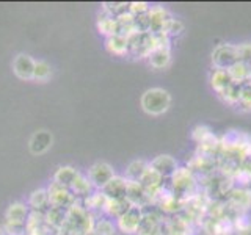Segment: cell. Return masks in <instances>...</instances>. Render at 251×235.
I'll return each instance as SVG.
<instances>
[{
  "mask_svg": "<svg viewBox=\"0 0 251 235\" xmlns=\"http://www.w3.org/2000/svg\"><path fill=\"white\" fill-rule=\"evenodd\" d=\"M168 185L171 188L173 194L182 202L190 199L192 196H195L200 191L198 179H196V176L187 166L177 168L175 171V174L168 179Z\"/></svg>",
  "mask_w": 251,
  "mask_h": 235,
  "instance_id": "obj_1",
  "label": "cell"
},
{
  "mask_svg": "<svg viewBox=\"0 0 251 235\" xmlns=\"http://www.w3.org/2000/svg\"><path fill=\"white\" fill-rule=\"evenodd\" d=\"M171 105V96L163 88L146 90L141 96V108L151 116H160L168 112Z\"/></svg>",
  "mask_w": 251,
  "mask_h": 235,
  "instance_id": "obj_2",
  "label": "cell"
},
{
  "mask_svg": "<svg viewBox=\"0 0 251 235\" xmlns=\"http://www.w3.org/2000/svg\"><path fill=\"white\" fill-rule=\"evenodd\" d=\"M127 44H129V53L133 55L135 58L140 60H148L155 49V36L151 31H135L127 36Z\"/></svg>",
  "mask_w": 251,
  "mask_h": 235,
  "instance_id": "obj_3",
  "label": "cell"
},
{
  "mask_svg": "<svg viewBox=\"0 0 251 235\" xmlns=\"http://www.w3.org/2000/svg\"><path fill=\"white\" fill-rule=\"evenodd\" d=\"M237 61V47L234 44H218L212 52V63L217 69H229Z\"/></svg>",
  "mask_w": 251,
  "mask_h": 235,
  "instance_id": "obj_4",
  "label": "cell"
},
{
  "mask_svg": "<svg viewBox=\"0 0 251 235\" xmlns=\"http://www.w3.org/2000/svg\"><path fill=\"white\" fill-rule=\"evenodd\" d=\"M47 193H49L50 207H58L66 210L77 201L68 187H63L57 182H50V185L47 187Z\"/></svg>",
  "mask_w": 251,
  "mask_h": 235,
  "instance_id": "obj_5",
  "label": "cell"
},
{
  "mask_svg": "<svg viewBox=\"0 0 251 235\" xmlns=\"http://www.w3.org/2000/svg\"><path fill=\"white\" fill-rule=\"evenodd\" d=\"M193 226L179 215H165L162 221V235H193Z\"/></svg>",
  "mask_w": 251,
  "mask_h": 235,
  "instance_id": "obj_6",
  "label": "cell"
},
{
  "mask_svg": "<svg viewBox=\"0 0 251 235\" xmlns=\"http://www.w3.org/2000/svg\"><path fill=\"white\" fill-rule=\"evenodd\" d=\"M115 176H116L115 169L105 162L94 163L88 169V179L91 180V184L94 185L96 190H102V188H104Z\"/></svg>",
  "mask_w": 251,
  "mask_h": 235,
  "instance_id": "obj_7",
  "label": "cell"
},
{
  "mask_svg": "<svg viewBox=\"0 0 251 235\" xmlns=\"http://www.w3.org/2000/svg\"><path fill=\"white\" fill-rule=\"evenodd\" d=\"M148 18H149V31L157 35V33H165V27L173 19V16L162 5H154L149 8Z\"/></svg>",
  "mask_w": 251,
  "mask_h": 235,
  "instance_id": "obj_8",
  "label": "cell"
},
{
  "mask_svg": "<svg viewBox=\"0 0 251 235\" xmlns=\"http://www.w3.org/2000/svg\"><path fill=\"white\" fill-rule=\"evenodd\" d=\"M143 219V210L140 207H132L127 213H124L120 219H116V227L126 235H133L138 232V227Z\"/></svg>",
  "mask_w": 251,
  "mask_h": 235,
  "instance_id": "obj_9",
  "label": "cell"
},
{
  "mask_svg": "<svg viewBox=\"0 0 251 235\" xmlns=\"http://www.w3.org/2000/svg\"><path fill=\"white\" fill-rule=\"evenodd\" d=\"M226 202L237 212H248L251 210V190L248 187L235 185L226 196Z\"/></svg>",
  "mask_w": 251,
  "mask_h": 235,
  "instance_id": "obj_10",
  "label": "cell"
},
{
  "mask_svg": "<svg viewBox=\"0 0 251 235\" xmlns=\"http://www.w3.org/2000/svg\"><path fill=\"white\" fill-rule=\"evenodd\" d=\"M35 65H36V61L31 58L30 55L21 53L13 61V70L19 78H22V80H33Z\"/></svg>",
  "mask_w": 251,
  "mask_h": 235,
  "instance_id": "obj_11",
  "label": "cell"
},
{
  "mask_svg": "<svg viewBox=\"0 0 251 235\" xmlns=\"http://www.w3.org/2000/svg\"><path fill=\"white\" fill-rule=\"evenodd\" d=\"M126 199H127L133 207L143 209L149 206L148 193L145 187L140 182H133V180H127V190H126Z\"/></svg>",
  "mask_w": 251,
  "mask_h": 235,
  "instance_id": "obj_12",
  "label": "cell"
},
{
  "mask_svg": "<svg viewBox=\"0 0 251 235\" xmlns=\"http://www.w3.org/2000/svg\"><path fill=\"white\" fill-rule=\"evenodd\" d=\"M149 164H151V168L159 172V174H160L165 180H168L173 174H175V171L179 168L175 157H171V155H168V154L157 155L155 159H154L151 163H149Z\"/></svg>",
  "mask_w": 251,
  "mask_h": 235,
  "instance_id": "obj_13",
  "label": "cell"
},
{
  "mask_svg": "<svg viewBox=\"0 0 251 235\" xmlns=\"http://www.w3.org/2000/svg\"><path fill=\"white\" fill-rule=\"evenodd\" d=\"M126 190H127V179L115 176L100 191L107 196V199H126Z\"/></svg>",
  "mask_w": 251,
  "mask_h": 235,
  "instance_id": "obj_14",
  "label": "cell"
},
{
  "mask_svg": "<svg viewBox=\"0 0 251 235\" xmlns=\"http://www.w3.org/2000/svg\"><path fill=\"white\" fill-rule=\"evenodd\" d=\"M80 202H82V206L86 210L91 212V213L96 216V213H104L108 199H107V196L102 193L100 190H96L94 193H91L90 196H86V198L80 199Z\"/></svg>",
  "mask_w": 251,
  "mask_h": 235,
  "instance_id": "obj_15",
  "label": "cell"
},
{
  "mask_svg": "<svg viewBox=\"0 0 251 235\" xmlns=\"http://www.w3.org/2000/svg\"><path fill=\"white\" fill-rule=\"evenodd\" d=\"M71 193L74 194L75 199H83L86 196H90L91 193L96 191V188L91 184V180L88 179V176L82 174V172H78V176L75 177L74 184L71 185Z\"/></svg>",
  "mask_w": 251,
  "mask_h": 235,
  "instance_id": "obj_16",
  "label": "cell"
},
{
  "mask_svg": "<svg viewBox=\"0 0 251 235\" xmlns=\"http://www.w3.org/2000/svg\"><path fill=\"white\" fill-rule=\"evenodd\" d=\"M27 206L33 212H43V213H46V210L50 207L47 188H38V190L31 191L30 196H28V204H27Z\"/></svg>",
  "mask_w": 251,
  "mask_h": 235,
  "instance_id": "obj_17",
  "label": "cell"
},
{
  "mask_svg": "<svg viewBox=\"0 0 251 235\" xmlns=\"http://www.w3.org/2000/svg\"><path fill=\"white\" fill-rule=\"evenodd\" d=\"M52 133L47 130H39L33 133V137L30 140V151L33 154H43L52 146Z\"/></svg>",
  "mask_w": 251,
  "mask_h": 235,
  "instance_id": "obj_18",
  "label": "cell"
},
{
  "mask_svg": "<svg viewBox=\"0 0 251 235\" xmlns=\"http://www.w3.org/2000/svg\"><path fill=\"white\" fill-rule=\"evenodd\" d=\"M30 215V207L24 202H13L5 212V219L14 223H27Z\"/></svg>",
  "mask_w": 251,
  "mask_h": 235,
  "instance_id": "obj_19",
  "label": "cell"
},
{
  "mask_svg": "<svg viewBox=\"0 0 251 235\" xmlns=\"http://www.w3.org/2000/svg\"><path fill=\"white\" fill-rule=\"evenodd\" d=\"M133 206L127 201V199H108L107 202V207L104 210V213L108 218H113V219H120L124 213L132 209Z\"/></svg>",
  "mask_w": 251,
  "mask_h": 235,
  "instance_id": "obj_20",
  "label": "cell"
},
{
  "mask_svg": "<svg viewBox=\"0 0 251 235\" xmlns=\"http://www.w3.org/2000/svg\"><path fill=\"white\" fill-rule=\"evenodd\" d=\"M105 49L113 53L118 55V57H124V55H129V44H127V38L121 36V35H113L108 36L105 39Z\"/></svg>",
  "mask_w": 251,
  "mask_h": 235,
  "instance_id": "obj_21",
  "label": "cell"
},
{
  "mask_svg": "<svg viewBox=\"0 0 251 235\" xmlns=\"http://www.w3.org/2000/svg\"><path fill=\"white\" fill-rule=\"evenodd\" d=\"M210 86L214 88V91L218 94L222 93L225 88H227L231 83H232V78L229 75V72H227V69H214L210 72Z\"/></svg>",
  "mask_w": 251,
  "mask_h": 235,
  "instance_id": "obj_22",
  "label": "cell"
},
{
  "mask_svg": "<svg viewBox=\"0 0 251 235\" xmlns=\"http://www.w3.org/2000/svg\"><path fill=\"white\" fill-rule=\"evenodd\" d=\"M227 72H229L234 83L242 85V83L251 82V66L245 65V63L237 61L235 65H232L229 69H227Z\"/></svg>",
  "mask_w": 251,
  "mask_h": 235,
  "instance_id": "obj_23",
  "label": "cell"
},
{
  "mask_svg": "<svg viewBox=\"0 0 251 235\" xmlns=\"http://www.w3.org/2000/svg\"><path fill=\"white\" fill-rule=\"evenodd\" d=\"M77 176H78V171L74 166H60L53 174V182L71 188V185L74 184Z\"/></svg>",
  "mask_w": 251,
  "mask_h": 235,
  "instance_id": "obj_24",
  "label": "cell"
},
{
  "mask_svg": "<svg viewBox=\"0 0 251 235\" xmlns=\"http://www.w3.org/2000/svg\"><path fill=\"white\" fill-rule=\"evenodd\" d=\"M46 218V224H49L53 229H61L63 223L66 219V210L65 209H58V207H49L44 213Z\"/></svg>",
  "mask_w": 251,
  "mask_h": 235,
  "instance_id": "obj_25",
  "label": "cell"
},
{
  "mask_svg": "<svg viewBox=\"0 0 251 235\" xmlns=\"http://www.w3.org/2000/svg\"><path fill=\"white\" fill-rule=\"evenodd\" d=\"M98 30L107 38L118 35V22L115 18L102 11V14H99V19H98Z\"/></svg>",
  "mask_w": 251,
  "mask_h": 235,
  "instance_id": "obj_26",
  "label": "cell"
},
{
  "mask_svg": "<svg viewBox=\"0 0 251 235\" xmlns=\"http://www.w3.org/2000/svg\"><path fill=\"white\" fill-rule=\"evenodd\" d=\"M171 61V50L170 49H155L148 57V63L155 69H163L170 65Z\"/></svg>",
  "mask_w": 251,
  "mask_h": 235,
  "instance_id": "obj_27",
  "label": "cell"
},
{
  "mask_svg": "<svg viewBox=\"0 0 251 235\" xmlns=\"http://www.w3.org/2000/svg\"><path fill=\"white\" fill-rule=\"evenodd\" d=\"M163 177L157 172L155 169L151 168V164L148 166V169L145 171L143 177L140 179V184L145 187V190H152V188H159L163 185Z\"/></svg>",
  "mask_w": 251,
  "mask_h": 235,
  "instance_id": "obj_28",
  "label": "cell"
},
{
  "mask_svg": "<svg viewBox=\"0 0 251 235\" xmlns=\"http://www.w3.org/2000/svg\"><path fill=\"white\" fill-rule=\"evenodd\" d=\"M149 163L145 160H133L129 163V166L126 168V179L133 180V182H140V179L143 177L145 171L148 169Z\"/></svg>",
  "mask_w": 251,
  "mask_h": 235,
  "instance_id": "obj_29",
  "label": "cell"
},
{
  "mask_svg": "<svg viewBox=\"0 0 251 235\" xmlns=\"http://www.w3.org/2000/svg\"><path fill=\"white\" fill-rule=\"evenodd\" d=\"M218 96L222 97L225 102L231 105H237L240 100V85L239 83H231L227 88H225L222 93H218Z\"/></svg>",
  "mask_w": 251,
  "mask_h": 235,
  "instance_id": "obj_30",
  "label": "cell"
},
{
  "mask_svg": "<svg viewBox=\"0 0 251 235\" xmlns=\"http://www.w3.org/2000/svg\"><path fill=\"white\" fill-rule=\"evenodd\" d=\"M116 229V223L110 218H98L96 224H94V232L98 235H115Z\"/></svg>",
  "mask_w": 251,
  "mask_h": 235,
  "instance_id": "obj_31",
  "label": "cell"
},
{
  "mask_svg": "<svg viewBox=\"0 0 251 235\" xmlns=\"http://www.w3.org/2000/svg\"><path fill=\"white\" fill-rule=\"evenodd\" d=\"M52 75V68L47 61H36L35 65V74H33V80L38 82H46L47 78Z\"/></svg>",
  "mask_w": 251,
  "mask_h": 235,
  "instance_id": "obj_32",
  "label": "cell"
},
{
  "mask_svg": "<svg viewBox=\"0 0 251 235\" xmlns=\"http://www.w3.org/2000/svg\"><path fill=\"white\" fill-rule=\"evenodd\" d=\"M25 224H27V234L31 232V231H35V229H39V227L46 224L44 213H43V212H33V210H31Z\"/></svg>",
  "mask_w": 251,
  "mask_h": 235,
  "instance_id": "obj_33",
  "label": "cell"
},
{
  "mask_svg": "<svg viewBox=\"0 0 251 235\" xmlns=\"http://www.w3.org/2000/svg\"><path fill=\"white\" fill-rule=\"evenodd\" d=\"M2 229L6 235H27L25 223H14V221H8V219H5Z\"/></svg>",
  "mask_w": 251,
  "mask_h": 235,
  "instance_id": "obj_34",
  "label": "cell"
},
{
  "mask_svg": "<svg viewBox=\"0 0 251 235\" xmlns=\"http://www.w3.org/2000/svg\"><path fill=\"white\" fill-rule=\"evenodd\" d=\"M237 105L242 110H251V82L240 85V100Z\"/></svg>",
  "mask_w": 251,
  "mask_h": 235,
  "instance_id": "obj_35",
  "label": "cell"
},
{
  "mask_svg": "<svg viewBox=\"0 0 251 235\" xmlns=\"http://www.w3.org/2000/svg\"><path fill=\"white\" fill-rule=\"evenodd\" d=\"M212 135H214V133H212V130L207 127V125H196V127L192 130V140L196 144L204 143V141L210 138Z\"/></svg>",
  "mask_w": 251,
  "mask_h": 235,
  "instance_id": "obj_36",
  "label": "cell"
},
{
  "mask_svg": "<svg viewBox=\"0 0 251 235\" xmlns=\"http://www.w3.org/2000/svg\"><path fill=\"white\" fill-rule=\"evenodd\" d=\"M235 47H237V58H239V61L251 66V43H240Z\"/></svg>",
  "mask_w": 251,
  "mask_h": 235,
  "instance_id": "obj_37",
  "label": "cell"
},
{
  "mask_svg": "<svg viewBox=\"0 0 251 235\" xmlns=\"http://www.w3.org/2000/svg\"><path fill=\"white\" fill-rule=\"evenodd\" d=\"M182 31H184V24L180 22L179 19H175V18H173L167 24V27H165V35H168L170 38L179 36L180 33H182Z\"/></svg>",
  "mask_w": 251,
  "mask_h": 235,
  "instance_id": "obj_38",
  "label": "cell"
},
{
  "mask_svg": "<svg viewBox=\"0 0 251 235\" xmlns=\"http://www.w3.org/2000/svg\"><path fill=\"white\" fill-rule=\"evenodd\" d=\"M151 5L146 2H130V14L132 16H140V14H146L149 11Z\"/></svg>",
  "mask_w": 251,
  "mask_h": 235,
  "instance_id": "obj_39",
  "label": "cell"
},
{
  "mask_svg": "<svg viewBox=\"0 0 251 235\" xmlns=\"http://www.w3.org/2000/svg\"><path fill=\"white\" fill-rule=\"evenodd\" d=\"M240 169L251 179V159H250V157H247V159L240 163Z\"/></svg>",
  "mask_w": 251,
  "mask_h": 235,
  "instance_id": "obj_40",
  "label": "cell"
},
{
  "mask_svg": "<svg viewBox=\"0 0 251 235\" xmlns=\"http://www.w3.org/2000/svg\"><path fill=\"white\" fill-rule=\"evenodd\" d=\"M83 235H98L94 231H91V232H86V234H83Z\"/></svg>",
  "mask_w": 251,
  "mask_h": 235,
  "instance_id": "obj_41",
  "label": "cell"
}]
</instances>
